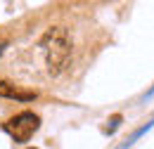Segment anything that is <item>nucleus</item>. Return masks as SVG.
<instances>
[{"label":"nucleus","mask_w":154,"mask_h":149,"mask_svg":"<svg viewBox=\"0 0 154 149\" xmlns=\"http://www.w3.org/2000/svg\"><path fill=\"white\" fill-rule=\"evenodd\" d=\"M38 128H40V118H38V114H33V111H21L2 123V130L7 132L14 142H21V144L29 142Z\"/></svg>","instance_id":"2"},{"label":"nucleus","mask_w":154,"mask_h":149,"mask_svg":"<svg viewBox=\"0 0 154 149\" xmlns=\"http://www.w3.org/2000/svg\"><path fill=\"white\" fill-rule=\"evenodd\" d=\"M2 47H5V45H0V52H2Z\"/></svg>","instance_id":"7"},{"label":"nucleus","mask_w":154,"mask_h":149,"mask_svg":"<svg viewBox=\"0 0 154 149\" xmlns=\"http://www.w3.org/2000/svg\"><path fill=\"white\" fill-rule=\"evenodd\" d=\"M0 97H5V99H17V102H33V99L38 97V93H33V90H21L14 83L0 78Z\"/></svg>","instance_id":"3"},{"label":"nucleus","mask_w":154,"mask_h":149,"mask_svg":"<svg viewBox=\"0 0 154 149\" xmlns=\"http://www.w3.org/2000/svg\"><path fill=\"white\" fill-rule=\"evenodd\" d=\"M149 97H154V85H152V90H149V93L145 95V99H149Z\"/></svg>","instance_id":"6"},{"label":"nucleus","mask_w":154,"mask_h":149,"mask_svg":"<svg viewBox=\"0 0 154 149\" xmlns=\"http://www.w3.org/2000/svg\"><path fill=\"white\" fill-rule=\"evenodd\" d=\"M152 128H154V118H152V121H147L145 126H140V128H137V130H135L133 135H131V137H128V140H126V142L121 144V147H116V149H128L131 144H135V140H140V137H142L145 132H147V130H152Z\"/></svg>","instance_id":"4"},{"label":"nucleus","mask_w":154,"mask_h":149,"mask_svg":"<svg viewBox=\"0 0 154 149\" xmlns=\"http://www.w3.org/2000/svg\"><path fill=\"white\" fill-rule=\"evenodd\" d=\"M40 47L45 52V62H48V71L52 76L62 74L71 59V40H69V33L66 29L62 26H55L50 29L45 36L40 38Z\"/></svg>","instance_id":"1"},{"label":"nucleus","mask_w":154,"mask_h":149,"mask_svg":"<svg viewBox=\"0 0 154 149\" xmlns=\"http://www.w3.org/2000/svg\"><path fill=\"white\" fill-rule=\"evenodd\" d=\"M121 121H123V116H121V114H114V116H112V118H109V126H107V132H109V135H112V132H114L116 128H119V126H121Z\"/></svg>","instance_id":"5"}]
</instances>
